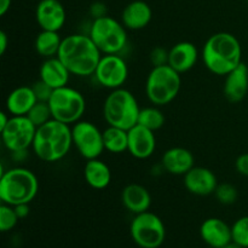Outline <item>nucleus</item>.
<instances>
[{
  "instance_id": "nucleus-17",
  "label": "nucleus",
  "mask_w": 248,
  "mask_h": 248,
  "mask_svg": "<svg viewBox=\"0 0 248 248\" xmlns=\"http://www.w3.org/2000/svg\"><path fill=\"white\" fill-rule=\"evenodd\" d=\"M200 236L212 248H220L232 241V227L220 218H207L200 227Z\"/></svg>"
},
{
  "instance_id": "nucleus-16",
  "label": "nucleus",
  "mask_w": 248,
  "mask_h": 248,
  "mask_svg": "<svg viewBox=\"0 0 248 248\" xmlns=\"http://www.w3.org/2000/svg\"><path fill=\"white\" fill-rule=\"evenodd\" d=\"M224 97L230 103H240L248 93V67L242 62L234 70L225 75Z\"/></svg>"
},
{
  "instance_id": "nucleus-24",
  "label": "nucleus",
  "mask_w": 248,
  "mask_h": 248,
  "mask_svg": "<svg viewBox=\"0 0 248 248\" xmlns=\"http://www.w3.org/2000/svg\"><path fill=\"white\" fill-rule=\"evenodd\" d=\"M84 178L91 188L102 190L111 182V171L108 165L99 159L86 160L84 167Z\"/></svg>"
},
{
  "instance_id": "nucleus-2",
  "label": "nucleus",
  "mask_w": 248,
  "mask_h": 248,
  "mask_svg": "<svg viewBox=\"0 0 248 248\" xmlns=\"http://www.w3.org/2000/svg\"><path fill=\"white\" fill-rule=\"evenodd\" d=\"M202 61L211 73L225 77L242 63V47L239 39L227 31L213 34L203 45Z\"/></svg>"
},
{
  "instance_id": "nucleus-36",
  "label": "nucleus",
  "mask_w": 248,
  "mask_h": 248,
  "mask_svg": "<svg viewBox=\"0 0 248 248\" xmlns=\"http://www.w3.org/2000/svg\"><path fill=\"white\" fill-rule=\"evenodd\" d=\"M15 211H16L17 216H18L19 219H23L31 212V208H29V203H21V205L14 206Z\"/></svg>"
},
{
  "instance_id": "nucleus-18",
  "label": "nucleus",
  "mask_w": 248,
  "mask_h": 248,
  "mask_svg": "<svg viewBox=\"0 0 248 248\" xmlns=\"http://www.w3.org/2000/svg\"><path fill=\"white\" fill-rule=\"evenodd\" d=\"M199 60L198 47L190 41H181L169 50V65L179 74L189 72Z\"/></svg>"
},
{
  "instance_id": "nucleus-31",
  "label": "nucleus",
  "mask_w": 248,
  "mask_h": 248,
  "mask_svg": "<svg viewBox=\"0 0 248 248\" xmlns=\"http://www.w3.org/2000/svg\"><path fill=\"white\" fill-rule=\"evenodd\" d=\"M215 196L220 203L223 205H232L236 202L239 198L236 186L230 183H222L218 184L217 189L215 191Z\"/></svg>"
},
{
  "instance_id": "nucleus-12",
  "label": "nucleus",
  "mask_w": 248,
  "mask_h": 248,
  "mask_svg": "<svg viewBox=\"0 0 248 248\" xmlns=\"http://www.w3.org/2000/svg\"><path fill=\"white\" fill-rule=\"evenodd\" d=\"M93 75L101 86L120 89L128 78L127 63L120 55H103Z\"/></svg>"
},
{
  "instance_id": "nucleus-11",
  "label": "nucleus",
  "mask_w": 248,
  "mask_h": 248,
  "mask_svg": "<svg viewBox=\"0 0 248 248\" xmlns=\"http://www.w3.org/2000/svg\"><path fill=\"white\" fill-rule=\"evenodd\" d=\"M73 145L84 159H98L104 149L103 131L90 121H78L72 127Z\"/></svg>"
},
{
  "instance_id": "nucleus-32",
  "label": "nucleus",
  "mask_w": 248,
  "mask_h": 248,
  "mask_svg": "<svg viewBox=\"0 0 248 248\" xmlns=\"http://www.w3.org/2000/svg\"><path fill=\"white\" fill-rule=\"evenodd\" d=\"M31 89H33L34 94H35L36 99H38L39 102H48L51 96H52L53 89L48 86V85L46 84V82H44L41 79H39L38 81L34 82V84L31 85Z\"/></svg>"
},
{
  "instance_id": "nucleus-1",
  "label": "nucleus",
  "mask_w": 248,
  "mask_h": 248,
  "mask_svg": "<svg viewBox=\"0 0 248 248\" xmlns=\"http://www.w3.org/2000/svg\"><path fill=\"white\" fill-rule=\"evenodd\" d=\"M57 57L72 75L86 78L94 74L102 52L89 34H70L62 40Z\"/></svg>"
},
{
  "instance_id": "nucleus-21",
  "label": "nucleus",
  "mask_w": 248,
  "mask_h": 248,
  "mask_svg": "<svg viewBox=\"0 0 248 248\" xmlns=\"http://www.w3.org/2000/svg\"><path fill=\"white\" fill-rule=\"evenodd\" d=\"M121 202L126 210L136 216L149 211L152 205V196L145 186L132 183L123 189Z\"/></svg>"
},
{
  "instance_id": "nucleus-40",
  "label": "nucleus",
  "mask_w": 248,
  "mask_h": 248,
  "mask_svg": "<svg viewBox=\"0 0 248 248\" xmlns=\"http://www.w3.org/2000/svg\"><path fill=\"white\" fill-rule=\"evenodd\" d=\"M220 248H242V247L239 246V245H237V244H235L234 241H232V242H230V244L225 245V246H223V247H220Z\"/></svg>"
},
{
  "instance_id": "nucleus-26",
  "label": "nucleus",
  "mask_w": 248,
  "mask_h": 248,
  "mask_svg": "<svg viewBox=\"0 0 248 248\" xmlns=\"http://www.w3.org/2000/svg\"><path fill=\"white\" fill-rule=\"evenodd\" d=\"M104 149L113 154L125 153L128 148V131L124 128L108 126L103 131Z\"/></svg>"
},
{
  "instance_id": "nucleus-22",
  "label": "nucleus",
  "mask_w": 248,
  "mask_h": 248,
  "mask_svg": "<svg viewBox=\"0 0 248 248\" xmlns=\"http://www.w3.org/2000/svg\"><path fill=\"white\" fill-rule=\"evenodd\" d=\"M38 102L31 86H18L12 90L6 98V110L12 116H27Z\"/></svg>"
},
{
  "instance_id": "nucleus-23",
  "label": "nucleus",
  "mask_w": 248,
  "mask_h": 248,
  "mask_svg": "<svg viewBox=\"0 0 248 248\" xmlns=\"http://www.w3.org/2000/svg\"><path fill=\"white\" fill-rule=\"evenodd\" d=\"M40 79L52 87L53 90L67 86L69 82L70 73L58 57L46 58L39 70Z\"/></svg>"
},
{
  "instance_id": "nucleus-30",
  "label": "nucleus",
  "mask_w": 248,
  "mask_h": 248,
  "mask_svg": "<svg viewBox=\"0 0 248 248\" xmlns=\"http://www.w3.org/2000/svg\"><path fill=\"white\" fill-rule=\"evenodd\" d=\"M19 218L15 211L14 206L1 203L0 206V230L2 232H10L16 227Z\"/></svg>"
},
{
  "instance_id": "nucleus-20",
  "label": "nucleus",
  "mask_w": 248,
  "mask_h": 248,
  "mask_svg": "<svg viewBox=\"0 0 248 248\" xmlns=\"http://www.w3.org/2000/svg\"><path fill=\"white\" fill-rule=\"evenodd\" d=\"M153 18V11L149 4L143 0H135L125 6L121 14V22L126 29L140 31L150 23Z\"/></svg>"
},
{
  "instance_id": "nucleus-5",
  "label": "nucleus",
  "mask_w": 248,
  "mask_h": 248,
  "mask_svg": "<svg viewBox=\"0 0 248 248\" xmlns=\"http://www.w3.org/2000/svg\"><path fill=\"white\" fill-rule=\"evenodd\" d=\"M140 108L135 94L128 90H111L103 104V116L109 126L130 130L137 125Z\"/></svg>"
},
{
  "instance_id": "nucleus-8",
  "label": "nucleus",
  "mask_w": 248,
  "mask_h": 248,
  "mask_svg": "<svg viewBox=\"0 0 248 248\" xmlns=\"http://www.w3.org/2000/svg\"><path fill=\"white\" fill-rule=\"evenodd\" d=\"M48 104L52 118L67 125H74L81 120L86 110V101L81 92L68 85L53 90Z\"/></svg>"
},
{
  "instance_id": "nucleus-25",
  "label": "nucleus",
  "mask_w": 248,
  "mask_h": 248,
  "mask_svg": "<svg viewBox=\"0 0 248 248\" xmlns=\"http://www.w3.org/2000/svg\"><path fill=\"white\" fill-rule=\"evenodd\" d=\"M62 40L60 31H41L36 35L34 47L35 51L44 58H52L57 57L60 52Z\"/></svg>"
},
{
  "instance_id": "nucleus-28",
  "label": "nucleus",
  "mask_w": 248,
  "mask_h": 248,
  "mask_svg": "<svg viewBox=\"0 0 248 248\" xmlns=\"http://www.w3.org/2000/svg\"><path fill=\"white\" fill-rule=\"evenodd\" d=\"M27 116L29 118V120L36 126V127H40L44 124L48 123L50 120H52V113H51V108L48 102H36L33 106V108L29 110V113L27 114Z\"/></svg>"
},
{
  "instance_id": "nucleus-34",
  "label": "nucleus",
  "mask_w": 248,
  "mask_h": 248,
  "mask_svg": "<svg viewBox=\"0 0 248 248\" xmlns=\"http://www.w3.org/2000/svg\"><path fill=\"white\" fill-rule=\"evenodd\" d=\"M107 12H108V9H107L106 4H103V2L101 1H94L93 4L90 6V15H91V17L93 19L108 16Z\"/></svg>"
},
{
  "instance_id": "nucleus-38",
  "label": "nucleus",
  "mask_w": 248,
  "mask_h": 248,
  "mask_svg": "<svg viewBox=\"0 0 248 248\" xmlns=\"http://www.w3.org/2000/svg\"><path fill=\"white\" fill-rule=\"evenodd\" d=\"M12 0H0V16H4L11 7Z\"/></svg>"
},
{
  "instance_id": "nucleus-13",
  "label": "nucleus",
  "mask_w": 248,
  "mask_h": 248,
  "mask_svg": "<svg viewBox=\"0 0 248 248\" xmlns=\"http://www.w3.org/2000/svg\"><path fill=\"white\" fill-rule=\"evenodd\" d=\"M36 23L41 31H60L67 19V12L60 0H40L35 9Z\"/></svg>"
},
{
  "instance_id": "nucleus-6",
  "label": "nucleus",
  "mask_w": 248,
  "mask_h": 248,
  "mask_svg": "<svg viewBox=\"0 0 248 248\" xmlns=\"http://www.w3.org/2000/svg\"><path fill=\"white\" fill-rule=\"evenodd\" d=\"M181 85V74L169 64L153 67L145 81V93L150 103L162 107L178 96Z\"/></svg>"
},
{
  "instance_id": "nucleus-39",
  "label": "nucleus",
  "mask_w": 248,
  "mask_h": 248,
  "mask_svg": "<svg viewBox=\"0 0 248 248\" xmlns=\"http://www.w3.org/2000/svg\"><path fill=\"white\" fill-rule=\"evenodd\" d=\"M10 116L11 115H10L9 113H5V111H1V113H0V130L6 126V124L9 123L10 120Z\"/></svg>"
},
{
  "instance_id": "nucleus-4",
  "label": "nucleus",
  "mask_w": 248,
  "mask_h": 248,
  "mask_svg": "<svg viewBox=\"0 0 248 248\" xmlns=\"http://www.w3.org/2000/svg\"><path fill=\"white\" fill-rule=\"evenodd\" d=\"M38 191V178L28 169L15 167L2 172L0 177V200L2 203L10 206L31 203Z\"/></svg>"
},
{
  "instance_id": "nucleus-14",
  "label": "nucleus",
  "mask_w": 248,
  "mask_h": 248,
  "mask_svg": "<svg viewBox=\"0 0 248 248\" xmlns=\"http://www.w3.org/2000/svg\"><path fill=\"white\" fill-rule=\"evenodd\" d=\"M156 149L155 132L142 125H136L128 130L127 152L138 160L149 159Z\"/></svg>"
},
{
  "instance_id": "nucleus-41",
  "label": "nucleus",
  "mask_w": 248,
  "mask_h": 248,
  "mask_svg": "<svg viewBox=\"0 0 248 248\" xmlns=\"http://www.w3.org/2000/svg\"><path fill=\"white\" fill-rule=\"evenodd\" d=\"M246 1H247V4H248V0H246Z\"/></svg>"
},
{
  "instance_id": "nucleus-33",
  "label": "nucleus",
  "mask_w": 248,
  "mask_h": 248,
  "mask_svg": "<svg viewBox=\"0 0 248 248\" xmlns=\"http://www.w3.org/2000/svg\"><path fill=\"white\" fill-rule=\"evenodd\" d=\"M149 60L153 67H161V65L169 64V51L161 46H156L150 51Z\"/></svg>"
},
{
  "instance_id": "nucleus-9",
  "label": "nucleus",
  "mask_w": 248,
  "mask_h": 248,
  "mask_svg": "<svg viewBox=\"0 0 248 248\" xmlns=\"http://www.w3.org/2000/svg\"><path fill=\"white\" fill-rule=\"evenodd\" d=\"M130 234L140 248H159L166 239V228L159 216L147 211L133 217Z\"/></svg>"
},
{
  "instance_id": "nucleus-19",
  "label": "nucleus",
  "mask_w": 248,
  "mask_h": 248,
  "mask_svg": "<svg viewBox=\"0 0 248 248\" xmlns=\"http://www.w3.org/2000/svg\"><path fill=\"white\" fill-rule=\"evenodd\" d=\"M195 159L190 150L182 147H173L164 153L161 159L162 169L174 176H184L195 166Z\"/></svg>"
},
{
  "instance_id": "nucleus-15",
  "label": "nucleus",
  "mask_w": 248,
  "mask_h": 248,
  "mask_svg": "<svg viewBox=\"0 0 248 248\" xmlns=\"http://www.w3.org/2000/svg\"><path fill=\"white\" fill-rule=\"evenodd\" d=\"M184 186L196 196H208L215 194L218 181L213 171L207 167L194 166L184 174Z\"/></svg>"
},
{
  "instance_id": "nucleus-10",
  "label": "nucleus",
  "mask_w": 248,
  "mask_h": 248,
  "mask_svg": "<svg viewBox=\"0 0 248 248\" xmlns=\"http://www.w3.org/2000/svg\"><path fill=\"white\" fill-rule=\"evenodd\" d=\"M36 128L28 116L11 115L6 126L0 130L5 148L11 153L28 150L33 145Z\"/></svg>"
},
{
  "instance_id": "nucleus-37",
  "label": "nucleus",
  "mask_w": 248,
  "mask_h": 248,
  "mask_svg": "<svg viewBox=\"0 0 248 248\" xmlns=\"http://www.w3.org/2000/svg\"><path fill=\"white\" fill-rule=\"evenodd\" d=\"M7 45H9V38H7L6 33L4 31H0V55H4L6 51Z\"/></svg>"
},
{
  "instance_id": "nucleus-35",
  "label": "nucleus",
  "mask_w": 248,
  "mask_h": 248,
  "mask_svg": "<svg viewBox=\"0 0 248 248\" xmlns=\"http://www.w3.org/2000/svg\"><path fill=\"white\" fill-rule=\"evenodd\" d=\"M235 169L241 176L248 177V153L240 155L235 161Z\"/></svg>"
},
{
  "instance_id": "nucleus-29",
  "label": "nucleus",
  "mask_w": 248,
  "mask_h": 248,
  "mask_svg": "<svg viewBox=\"0 0 248 248\" xmlns=\"http://www.w3.org/2000/svg\"><path fill=\"white\" fill-rule=\"evenodd\" d=\"M232 241L242 248H248V216L239 218L232 225Z\"/></svg>"
},
{
  "instance_id": "nucleus-27",
  "label": "nucleus",
  "mask_w": 248,
  "mask_h": 248,
  "mask_svg": "<svg viewBox=\"0 0 248 248\" xmlns=\"http://www.w3.org/2000/svg\"><path fill=\"white\" fill-rule=\"evenodd\" d=\"M165 121H166V119H165L164 113L156 106H154L140 109L137 124L155 132V131L162 128V126L165 125Z\"/></svg>"
},
{
  "instance_id": "nucleus-7",
  "label": "nucleus",
  "mask_w": 248,
  "mask_h": 248,
  "mask_svg": "<svg viewBox=\"0 0 248 248\" xmlns=\"http://www.w3.org/2000/svg\"><path fill=\"white\" fill-rule=\"evenodd\" d=\"M89 35L104 55H120L127 46V29L110 16L93 19Z\"/></svg>"
},
{
  "instance_id": "nucleus-3",
  "label": "nucleus",
  "mask_w": 248,
  "mask_h": 248,
  "mask_svg": "<svg viewBox=\"0 0 248 248\" xmlns=\"http://www.w3.org/2000/svg\"><path fill=\"white\" fill-rule=\"evenodd\" d=\"M72 147L70 125L52 119L36 128L31 149L41 161L57 162L67 156Z\"/></svg>"
}]
</instances>
